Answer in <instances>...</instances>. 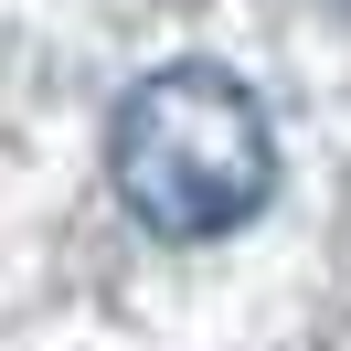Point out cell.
Instances as JSON below:
<instances>
[{
  "label": "cell",
  "mask_w": 351,
  "mask_h": 351,
  "mask_svg": "<svg viewBox=\"0 0 351 351\" xmlns=\"http://www.w3.org/2000/svg\"><path fill=\"white\" fill-rule=\"evenodd\" d=\"M107 181L160 245H213L266 213L277 128L234 64H160L107 117Z\"/></svg>",
  "instance_id": "1"
},
{
  "label": "cell",
  "mask_w": 351,
  "mask_h": 351,
  "mask_svg": "<svg viewBox=\"0 0 351 351\" xmlns=\"http://www.w3.org/2000/svg\"><path fill=\"white\" fill-rule=\"evenodd\" d=\"M330 11H351V0H330Z\"/></svg>",
  "instance_id": "2"
}]
</instances>
